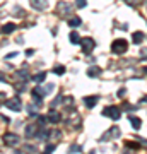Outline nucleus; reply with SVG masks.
<instances>
[{"label":"nucleus","mask_w":147,"mask_h":154,"mask_svg":"<svg viewBox=\"0 0 147 154\" xmlns=\"http://www.w3.org/2000/svg\"><path fill=\"white\" fill-rule=\"evenodd\" d=\"M127 48H128V43H127L125 39H115L113 45H111V51H113V53H116V55L125 53Z\"/></svg>","instance_id":"obj_1"},{"label":"nucleus","mask_w":147,"mask_h":154,"mask_svg":"<svg viewBox=\"0 0 147 154\" xmlns=\"http://www.w3.org/2000/svg\"><path fill=\"white\" fill-rule=\"evenodd\" d=\"M101 115L108 116L111 120H118V118H120V108H116V106H106Z\"/></svg>","instance_id":"obj_2"},{"label":"nucleus","mask_w":147,"mask_h":154,"mask_svg":"<svg viewBox=\"0 0 147 154\" xmlns=\"http://www.w3.org/2000/svg\"><path fill=\"white\" fill-rule=\"evenodd\" d=\"M81 46H82V51H84L86 55H89V53H93V50H94V46H96V43H94L93 38H82Z\"/></svg>","instance_id":"obj_3"},{"label":"nucleus","mask_w":147,"mask_h":154,"mask_svg":"<svg viewBox=\"0 0 147 154\" xmlns=\"http://www.w3.org/2000/svg\"><path fill=\"white\" fill-rule=\"evenodd\" d=\"M4 106H7V110H12V111H21L22 103H21V101H19L17 98H12V99H7V101H4Z\"/></svg>","instance_id":"obj_4"},{"label":"nucleus","mask_w":147,"mask_h":154,"mask_svg":"<svg viewBox=\"0 0 147 154\" xmlns=\"http://www.w3.org/2000/svg\"><path fill=\"white\" fill-rule=\"evenodd\" d=\"M29 2H31V7L36 11H44L48 7V0H29Z\"/></svg>","instance_id":"obj_5"},{"label":"nucleus","mask_w":147,"mask_h":154,"mask_svg":"<svg viewBox=\"0 0 147 154\" xmlns=\"http://www.w3.org/2000/svg\"><path fill=\"white\" fill-rule=\"evenodd\" d=\"M4 142L9 144V146H16L19 142V135H16V134H5L4 135Z\"/></svg>","instance_id":"obj_6"},{"label":"nucleus","mask_w":147,"mask_h":154,"mask_svg":"<svg viewBox=\"0 0 147 154\" xmlns=\"http://www.w3.org/2000/svg\"><path fill=\"white\" fill-rule=\"evenodd\" d=\"M98 101H99V96H86L84 98V105L87 108H94V106L98 105Z\"/></svg>","instance_id":"obj_7"},{"label":"nucleus","mask_w":147,"mask_h":154,"mask_svg":"<svg viewBox=\"0 0 147 154\" xmlns=\"http://www.w3.org/2000/svg\"><path fill=\"white\" fill-rule=\"evenodd\" d=\"M53 91V84H48V86H43V88H34V93L41 94V96H46Z\"/></svg>","instance_id":"obj_8"},{"label":"nucleus","mask_w":147,"mask_h":154,"mask_svg":"<svg viewBox=\"0 0 147 154\" xmlns=\"http://www.w3.org/2000/svg\"><path fill=\"white\" fill-rule=\"evenodd\" d=\"M109 137H120V128H118V127H111L108 130V134H104L103 140H106V139H109Z\"/></svg>","instance_id":"obj_9"},{"label":"nucleus","mask_w":147,"mask_h":154,"mask_svg":"<svg viewBox=\"0 0 147 154\" xmlns=\"http://www.w3.org/2000/svg\"><path fill=\"white\" fill-rule=\"evenodd\" d=\"M128 122L132 123V127L135 128V130H139L142 127V120L139 118V116H133V115H128Z\"/></svg>","instance_id":"obj_10"},{"label":"nucleus","mask_w":147,"mask_h":154,"mask_svg":"<svg viewBox=\"0 0 147 154\" xmlns=\"http://www.w3.org/2000/svg\"><path fill=\"white\" fill-rule=\"evenodd\" d=\"M34 135H38V125H27L26 128V137H34Z\"/></svg>","instance_id":"obj_11"},{"label":"nucleus","mask_w":147,"mask_h":154,"mask_svg":"<svg viewBox=\"0 0 147 154\" xmlns=\"http://www.w3.org/2000/svg\"><path fill=\"white\" fill-rule=\"evenodd\" d=\"M132 41H133L135 45L142 43V41H144V33H140V31H135V33L132 34Z\"/></svg>","instance_id":"obj_12"},{"label":"nucleus","mask_w":147,"mask_h":154,"mask_svg":"<svg viewBox=\"0 0 147 154\" xmlns=\"http://www.w3.org/2000/svg\"><path fill=\"white\" fill-rule=\"evenodd\" d=\"M16 24H12V22H9V24H4L2 26V33L4 34H9V33H12V31H16Z\"/></svg>","instance_id":"obj_13"},{"label":"nucleus","mask_w":147,"mask_h":154,"mask_svg":"<svg viewBox=\"0 0 147 154\" xmlns=\"http://www.w3.org/2000/svg\"><path fill=\"white\" fill-rule=\"evenodd\" d=\"M82 24V21H81V17H72V19H69V26H70V28H79V26H81Z\"/></svg>","instance_id":"obj_14"},{"label":"nucleus","mask_w":147,"mask_h":154,"mask_svg":"<svg viewBox=\"0 0 147 154\" xmlns=\"http://www.w3.org/2000/svg\"><path fill=\"white\" fill-rule=\"evenodd\" d=\"M48 118H50V122H51V123H58V122L62 120V115H60V113H57V111H51Z\"/></svg>","instance_id":"obj_15"},{"label":"nucleus","mask_w":147,"mask_h":154,"mask_svg":"<svg viewBox=\"0 0 147 154\" xmlns=\"http://www.w3.org/2000/svg\"><path fill=\"white\" fill-rule=\"evenodd\" d=\"M69 39H70V43H74V45H77V43H81L82 41V38L79 36V33H70V36H69Z\"/></svg>","instance_id":"obj_16"},{"label":"nucleus","mask_w":147,"mask_h":154,"mask_svg":"<svg viewBox=\"0 0 147 154\" xmlns=\"http://www.w3.org/2000/svg\"><path fill=\"white\" fill-rule=\"evenodd\" d=\"M99 72H101L99 67H93V69H89V70H87V75H89V77H98Z\"/></svg>","instance_id":"obj_17"},{"label":"nucleus","mask_w":147,"mask_h":154,"mask_svg":"<svg viewBox=\"0 0 147 154\" xmlns=\"http://www.w3.org/2000/svg\"><path fill=\"white\" fill-rule=\"evenodd\" d=\"M53 74H57V75H63V74H65V67L63 65H57L53 69Z\"/></svg>","instance_id":"obj_18"},{"label":"nucleus","mask_w":147,"mask_h":154,"mask_svg":"<svg viewBox=\"0 0 147 154\" xmlns=\"http://www.w3.org/2000/svg\"><path fill=\"white\" fill-rule=\"evenodd\" d=\"M44 79H46V74H44V72H41V74H38V75H34V81H36V82H43Z\"/></svg>","instance_id":"obj_19"},{"label":"nucleus","mask_w":147,"mask_h":154,"mask_svg":"<svg viewBox=\"0 0 147 154\" xmlns=\"http://www.w3.org/2000/svg\"><path fill=\"white\" fill-rule=\"evenodd\" d=\"M81 149H82L81 146H75V144H74V146H70V147H69V152H70V154L72 152H81Z\"/></svg>","instance_id":"obj_20"},{"label":"nucleus","mask_w":147,"mask_h":154,"mask_svg":"<svg viewBox=\"0 0 147 154\" xmlns=\"http://www.w3.org/2000/svg\"><path fill=\"white\" fill-rule=\"evenodd\" d=\"M75 5L79 7V9H84V7L87 5V0H75Z\"/></svg>","instance_id":"obj_21"},{"label":"nucleus","mask_w":147,"mask_h":154,"mask_svg":"<svg viewBox=\"0 0 147 154\" xmlns=\"http://www.w3.org/2000/svg\"><path fill=\"white\" fill-rule=\"evenodd\" d=\"M53 151H55V144H51V146H48V147L44 149V152H43V154H51Z\"/></svg>","instance_id":"obj_22"},{"label":"nucleus","mask_w":147,"mask_h":154,"mask_svg":"<svg viewBox=\"0 0 147 154\" xmlns=\"http://www.w3.org/2000/svg\"><path fill=\"white\" fill-rule=\"evenodd\" d=\"M127 4H130L132 7H137L139 5V4H140V0H125Z\"/></svg>","instance_id":"obj_23"},{"label":"nucleus","mask_w":147,"mask_h":154,"mask_svg":"<svg viewBox=\"0 0 147 154\" xmlns=\"http://www.w3.org/2000/svg\"><path fill=\"white\" fill-rule=\"evenodd\" d=\"M127 147H133V149H137V147H139V146H137V144H133V142H130V140H128V142H127Z\"/></svg>","instance_id":"obj_24"},{"label":"nucleus","mask_w":147,"mask_h":154,"mask_svg":"<svg viewBox=\"0 0 147 154\" xmlns=\"http://www.w3.org/2000/svg\"><path fill=\"white\" fill-rule=\"evenodd\" d=\"M2 122H4V123H11V120H9V116H5V115H2Z\"/></svg>","instance_id":"obj_25"},{"label":"nucleus","mask_w":147,"mask_h":154,"mask_svg":"<svg viewBox=\"0 0 147 154\" xmlns=\"http://www.w3.org/2000/svg\"><path fill=\"white\" fill-rule=\"evenodd\" d=\"M125 93H127V89H120V91H118V96L121 98V96H125Z\"/></svg>","instance_id":"obj_26"},{"label":"nucleus","mask_w":147,"mask_h":154,"mask_svg":"<svg viewBox=\"0 0 147 154\" xmlns=\"http://www.w3.org/2000/svg\"><path fill=\"white\" fill-rule=\"evenodd\" d=\"M16 55H17L16 51H14V53H9V55L5 57V60H7V58H14V57H16Z\"/></svg>","instance_id":"obj_27"},{"label":"nucleus","mask_w":147,"mask_h":154,"mask_svg":"<svg viewBox=\"0 0 147 154\" xmlns=\"http://www.w3.org/2000/svg\"><path fill=\"white\" fill-rule=\"evenodd\" d=\"M123 154H133V151H128V147H127L125 151H123Z\"/></svg>","instance_id":"obj_28"},{"label":"nucleus","mask_w":147,"mask_h":154,"mask_svg":"<svg viewBox=\"0 0 147 154\" xmlns=\"http://www.w3.org/2000/svg\"><path fill=\"white\" fill-rule=\"evenodd\" d=\"M140 55H142V57H147V50H142V51H140Z\"/></svg>","instance_id":"obj_29"},{"label":"nucleus","mask_w":147,"mask_h":154,"mask_svg":"<svg viewBox=\"0 0 147 154\" xmlns=\"http://www.w3.org/2000/svg\"><path fill=\"white\" fill-rule=\"evenodd\" d=\"M142 103H147V96H144V98H142Z\"/></svg>","instance_id":"obj_30"},{"label":"nucleus","mask_w":147,"mask_h":154,"mask_svg":"<svg viewBox=\"0 0 147 154\" xmlns=\"http://www.w3.org/2000/svg\"><path fill=\"white\" fill-rule=\"evenodd\" d=\"M144 72H145V74H147V67H144Z\"/></svg>","instance_id":"obj_31"}]
</instances>
